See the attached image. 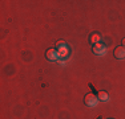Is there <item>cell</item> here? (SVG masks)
Returning <instances> with one entry per match:
<instances>
[{
  "instance_id": "obj_6",
  "label": "cell",
  "mask_w": 125,
  "mask_h": 119,
  "mask_svg": "<svg viewBox=\"0 0 125 119\" xmlns=\"http://www.w3.org/2000/svg\"><path fill=\"white\" fill-rule=\"evenodd\" d=\"M97 98H99V101H103V102H106V101L109 99L108 93H106V91H104V90L99 91V94H97Z\"/></svg>"
},
{
  "instance_id": "obj_1",
  "label": "cell",
  "mask_w": 125,
  "mask_h": 119,
  "mask_svg": "<svg viewBox=\"0 0 125 119\" xmlns=\"http://www.w3.org/2000/svg\"><path fill=\"white\" fill-rule=\"evenodd\" d=\"M84 102H85V105H87V106L93 107V106H96L97 103H99V98H97V95H94L93 93H89V94L85 95Z\"/></svg>"
},
{
  "instance_id": "obj_5",
  "label": "cell",
  "mask_w": 125,
  "mask_h": 119,
  "mask_svg": "<svg viewBox=\"0 0 125 119\" xmlns=\"http://www.w3.org/2000/svg\"><path fill=\"white\" fill-rule=\"evenodd\" d=\"M56 46H57V49H59V54L64 56L65 52H67V48H65V42H64V41H57Z\"/></svg>"
},
{
  "instance_id": "obj_9",
  "label": "cell",
  "mask_w": 125,
  "mask_h": 119,
  "mask_svg": "<svg viewBox=\"0 0 125 119\" xmlns=\"http://www.w3.org/2000/svg\"><path fill=\"white\" fill-rule=\"evenodd\" d=\"M109 119H112V118H109Z\"/></svg>"
},
{
  "instance_id": "obj_8",
  "label": "cell",
  "mask_w": 125,
  "mask_h": 119,
  "mask_svg": "<svg viewBox=\"0 0 125 119\" xmlns=\"http://www.w3.org/2000/svg\"><path fill=\"white\" fill-rule=\"evenodd\" d=\"M121 44H123V46L125 48V38H123V41H121Z\"/></svg>"
},
{
  "instance_id": "obj_3",
  "label": "cell",
  "mask_w": 125,
  "mask_h": 119,
  "mask_svg": "<svg viewBox=\"0 0 125 119\" xmlns=\"http://www.w3.org/2000/svg\"><path fill=\"white\" fill-rule=\"evenodd\" d=\"M115 57L117 58V60H124L125 58V48L124 46H117L115 49Z\"/></svg>"
},
{
  "instance_id": "obj_4",
  "label": "cell",
  "mask_w": 125,
  "mask_h": 119,
  "mask_svg": "<svg viewBox=\"0 0 125 119\" xmlns=\"http://www.w3.org/2000/svg\"><path fill=\"white\" fill-rule=\"evenodd\" d=\"M93 52L96 53V54H105L106 53V48L103 45V44H94L93 45Z\"/></svg>"
},
{
  "instance_id": "obj_7",
  "label": "cell",
  "mask_w": 125,
  "mask_h": 119,
  "mask_svg": "<svg viewBox=\"0 0 125 119\" xmlns=\"http://www.w3.org/2000/svg\"><path fill=\"white\" fill-rule=\"evenodd\" d=\"M100 34H97V33H92L91 34V38H89V40H91V42L92 44H93V45H94V44H99L100 42Z\"/></svg>"
},
{
  "instance_id": "obj_2",
  "label": "cell",
  "mask_w": 125,
  "mask_h": 119,
  "mask_svg": "<svg viewBox=\"0 0 125 119\" xmlns=\"http://www.w3.org/2000/svg\"><path fill=\"white\" fill-rule=\"evenodd\" d=\"M59 52L56 49H48L47 50V53H45V57L47 60H49V61H56V60L59 58Z\"/></svg>"
}]
</instances>
